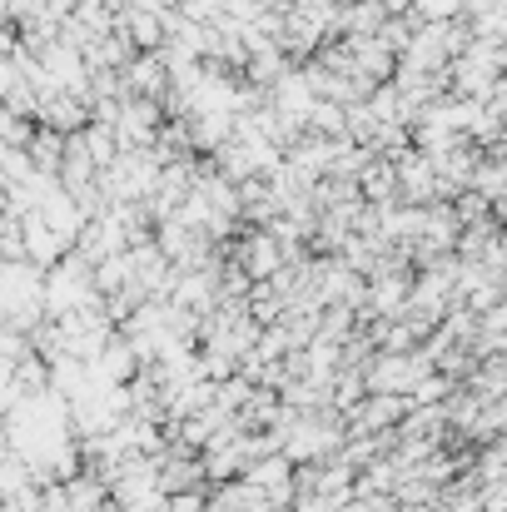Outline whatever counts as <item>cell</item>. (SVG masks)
<instances>
[{
  "label": "cell",
  "instance_id": "1",
  "mask_svg": "<svg viewBox=\"0 0 507 512\" xmlns=\"http://www.w3.org/2000/svg\"><path fill=\"white\" fill-rule=\"evenodd\" d=\"M478 329H483V334H488V339H493V334H498V329H507V309H498V314H488V319H483V324H478Z\"/></svg>",
  "mask_w": 507,
  "mask_h": 512
}]
</instances>
